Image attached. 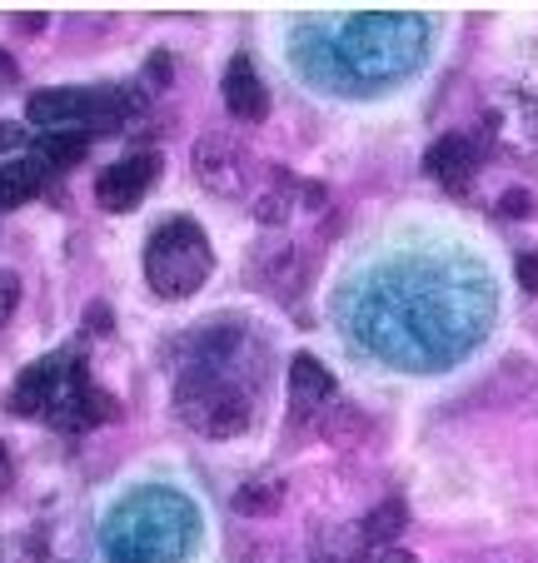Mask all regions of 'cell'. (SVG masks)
Listing matches in <instances>:
<instances>
[{
	"label": "cell",
	"mask_w": 538,
	"mask_h": 563,
	"mask_svg": "<svg viewBox=\"0 0 538 563\" xmlns=\"http://www.w3.org/2000/svg\"><path fill=\"white\" fill-rule=\"evenodd\" d=\"M0 80H15V60L6 51H0Z\"/></svg>",
	"instance_id": "26"
},
{
	"label": "cell",
	"mask_w": 538,
	"mask_h": 563,
	"mask_svg": "<svg viewBox=\"0 0 538 563\" xmlns=\"http://www.w3.org/2000/svg\"><path fill=\"white\" fill-rule=\"evenodd\" d=\"M380 563H419V559H414L409 549H384V553H380Z\"/></svg>",
	"instance_id": "24"
},
{
	"label": "cell",
	"mask_w": 538,
	"mask_h": 563,
	"mask_svg": "<svg viewBox=\"0 0 538 563\" xmlns=\"http://www.w3.org/2000/svg\"><path fill=\"white\" fill-rule=\"evenodd\" d=\"M15 299H21V285H15L11 269H0V324L15 314Z\"/></svg>",
	"instance_id": "22"
},
{
	"label": "cell",
	"mask_w": 538,
	"mask_h": 563,
	"mask_svg": "<svg viewBox=\"0 0 538 563\" xmlns=\"http://www.w3.org/2000/svg\"><path fill=\"white\" fill-rule=\"evenodd\" d=\"M25 140V130L21 125H11V120H0V155H11L15 145Z\"/></svg>",
	"instance_id": "23"
},
{
	"label": "cell",
	"mask_w": 538,
	"mask_h": 563,
	"mask_svg": "<svg viewBox=\"0 0 538 563\" xmlns=\"http://www.w3.org/2000/svg\"><path fill=\"white\" fill-rule=\"evenodd\" d=\"M6 484H11V449L0 444V489H6Z\"/></svg>",
	"instance_id": "25"
},
{
	"label": "cell",
	"mask_w": 538,
	"mask_h": 563,
	"mask_svg": "<svg viewBox=\"0 0 538 563\" xmlns=\"http://www.w3.org/2000/svg\"><path fill=\"white\" fill-rule=\"evenodd\" d=\"M325 439L329 444H339V449H349V444H359V434H364V415H359L354 405H334L325 415Z\"/></svg>",
	"instance_id": "18"
},
{
	"label": "cell",
	"mask_w": 538,
	"mask_h": 563,
	"mask_svg": "<svg viewBox=\"0 0 538 563\" xmlns=\"http://www.w3.org/2000/svg\"><path fill=\"white\" fill-rule=\"evenodd\" d=\"M250 170H254L250 150L234 135H205L195 145V180L210 195H220V200H240L250 190Z\"/></svg>",
	"instance_id": "4"
},
{
	"label": "cell",
	"mask_w": 538,
	"mask_h": 563,
	"mask_svg": "<svg viewBox=\"0 0 538 563\" xmlns=\"http://www.w3.org/2000/svg\"><path fill=\"white\" fill-rule=\"evenodd\" d=\"M254 330L224 334V324L195 330V354L175 379V415L205 439H234L254 424V389L250 369L240 364Z\"/></svg>",
	"instance_id": "1"
},
{
	"label": "cell",
	"mask_w": 538,
	"mask_h": 563,
	"mask_svg": "<svg viewBox=\"0 0 538 563\" xmlns=\"http://www.w3.org/2000/svg\"><path fill=\"white\" fill-rule=\"evenodd\" d=\"M210 269H215L210 234H205L190 214H169V220L155 224V234L145 240V279L160 299L200 295Z\"/></svg>",
	"instance_id": "2"
},
{
	"label": "cell",
	"mask_w": 538,
	"mask_h": 563,
	"mask_svg": "<svg viewBox=\"0 0 538 563\" xmlns=\"http://www.w3.org/2000/svg\"><path fill=\"white\" fill-rule=\"evenodd\" d=\"M45 543L35 533H6L0 539V563H41Z\"/></svg>",
	"instance_id": "19"
},
{
	"label": "cell",
	"mask_w": 538,
	"mask_h": 563,
	"mask_svg": "<svg viewBox=\"0 0 538 563\" xmlns=\"http://www.w3.org/2000/svg\"><path fill=\"white\" fill-rule=\"evenodd\" d=\"M70 360L65 354H51V360H35L31 369L15 379V389L6 394V409L21 419H51L55 399L65 394V384H70Z\"/></svg>",
	"instance_id": "6"
},
{
	"label": "cell",
	"mask_w": 538,
	"mask_h": 563,
	"mask_svg": "<svg viewBox=\"0 0 538 563\" xmlns=\"http://www.w3.org/2000/svg\"><path fill=\"white\" fill-rule=\"evenodd\" d=\"M45 185V165L41 159H11L0 165V210H15V205H31Z\"/></svg>",
	"instance_id": "14"
},
{
	"label": "cell",
	"mask_w": 538,
	"mask_h": 563,
	"mask_svg": "<svg viewBox=\"0 0 538 563\" xmlns=\"http://www.w3.org/2000/svg\"><path fill=\"white\" fill-rule=\"evenodd\" d=\"M279 504H285V489H279V478H254V484H244V489L234 494V509L250 514V519H264V514H275Z\"/></svg>",
	"instance_id": "17"
},
{
	"label": "cell",
	"mask_w": 538,
	"mask_h": 563,
	"mask_svg": "<svg viewBox=\"0 0 538 563\" xmlns=\"http://www.w3.org/2000/svg\"><path fill=\"white\" fill-rule=\"evenodd\" d=\"M220 90H224V110H230L240 125H260V120L270 115V90H264L260 70L250 65V55H234Z\"/></svg>",
	"instance_id": "8"
},
{
	"label": "cell",
	"mask_w": 538,
	"mask_h": 563,
	"mask_svg": "<svg viewBox=\"0 0 538 563\" xmlns=\"http://www.w3.org/2000/svg\"><path fill=\"white\" fill-rule=\"evenodd\" d=\"M160 180V155L155 150H140V155L116 159L110 170L96 175V205L110 214H125L130 205L145 200V190Z\"/></svg>",
	"instance_id": "5"
},
{
	"label": "cell",
	"mask_w": 538,
	"mask_h": 563,
	"mask_svg": "<svg viewBox=\"0 0 538 563\" xmlns=\"http://www.w3.org/2000/svg\"><path fill=\"white\" fill-rule=\"evenodd\" d=\"M424 25L404 21V15H359L344 35L349 60L364 75H399L419 60Z\"/></svg>",
	"instance_id": "3"
},
{
	"label": "cell",
	"mask_w": 538,
	"mask_h": 563,
	"mask_svg": "<svg viewBox=\"0 0 538 563\" xmlns=\"http://www.w3.org/2000/svg\"><path fill=\"white\" fill-rule=\"evenodd\" d=\"M514 275H518V285H524V295H538V250H524V255L514 260Z\"/></svg>",
	"instance_id": "21"
},
{
	"label": "cell",
	"mask_w": 538,
	"mask_h": 563,
	"mask_svg": "<svg viewBox=\"0 0 538 563\" xmlns=\"http://www.w3.org/2000/svg\"><path fill=\"white\" fill-rule=\"evenodd\" d=\"M25 115L41 130H80L90 115V90L80 86H55V90H35L25 100Z\"/></svg>",
	"instance_id": "9"
},
{
	"label": "cell",
	"mask_w": 538,
	"mask_h": 563,
	"mask_svg": "<svg viewBox=\"0 0 538 563\" xmlns=\"http://www.w3.org/2000/svg\"><path fill=\"white\" fill-rule=\"evenodd\" d=\"M370 549L359 529H319L309 543V559L315 563H359V553Z\"/></svg>",
	"instance_id": "16"
},
{
	"label": "cell",
	"mask_w": 538,
	"mask_h": 563,
	"mask_svg": "<svg viewBox=\"0 0 538 563\" xmlns=\"http://www.w3.org/2000/svg\"><path fill=\"white\" fill-rule=\"evenodd\" d=\"M404 529H409V504H404L399 494L380 499L370 514H364V519H359V533H364V543H370V549H389Z\"/></svg>",
	"instance_id": "13"
},
{
	"label": "cell",
	"mask_w": 538,
	"mask_h": 563,
	"mask_svg": "<svg viewBox=\"0 0 538 563\" xmlns=\"http://www.w3.org/2000/svg\"><path fill=\"white\" fill-rule=\"evenodd\" d=\"M85 150H90V140H85L80 130H45V135H35V159L51 165V170H70V165H80Z\"/></svg>",
	"instance_id": "15"
},
{
	"label": "cell",
	"mask_w": 538,
	"mask_h": 563,
	"mask_svg": "<svg viewBox=\"0 0 538 563\" xmlns=\"http://www.w3.org/2000/svg\"><path fill=\"white\" fill-rule=\"evenodd\" d=\"M498 214H504V220H528V214H534V195L528 190H504L498 195Z\"/></svg>",
	"instance_id": "20"
},
{
	"label": "cell",
	"mask_w": 538,
	"mask_h": 563,
	"mask_svg": "<svg viewBox=\"0 0 538 563\" xmlns=\"http://www.w3.org/2000/svg\"><path fill=\"white\" fill-rule=\"evenodd\" d=\"M135 90H90V115H85L80 135L85 140H110L120 135V130L130 125V115H135Z\"/></svg>",
	"instance_id": "10"
},
{
	"label": "cell",
	"mask_w": 538,
	"mask_h": 563,
	"mask_svg": "<svg viewBox=\"0 0 538 563\" xmlns=\"http://www.w3.org/2000/svg\"><path fill=\"white\" fill-rule=\"evenodd\" d=\"M299 200L319 205V190H315V185H299L295 175H275V180H270V190L254 195V220H260V224H285L289 214L299 210Z\"/></svg>",
	"instance_id": "11"
},
{
	"label": "cell",
	"mask_w": 538,
	"mask_h": 563,
	"mask_svg": "<svg viewBox=\"0 0 538 563\" xmlns=\"http://www.w3.org/2000/svg\"><path fill=\"white\" fill-rule=\"evenodd\" d=\"M329 394H334V379H329L325 364H319L315 354H295V360H289V399H295L299 415L329 405Z\"/></svg>",
	"instance_id": "12"
},
{
	"label": "cell",
	"mask_w": 538,
	"mask_h": 563,
	"mask_svg": "<svg viewBox=\"0 0 538 563\" xmlns=\"http://www.w3.org/2000/svg\"><path fill=\"white\" fill-rule=\"evenodd\" d=\"M479 159H484V150H479L474 135H443V140H433L429 145L424 170H429L439 185H449V190L464 195L469 185H474V175H479Z\"/></svg>",
	"instance_id": "7"
}]
</instances>
